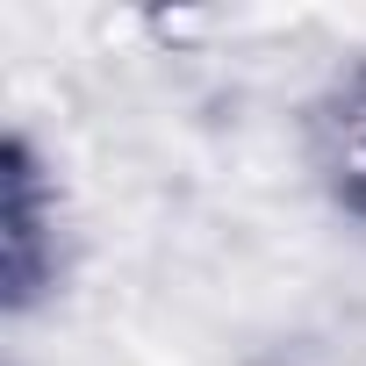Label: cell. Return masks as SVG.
I'll list each match as a JSON object with an SVG mask.
<instances>
[{"label": "cell", "instance_id": "1", "mask_svg": "<svg viewBox=\"0 0 366 366\" xmlns=\"http://www.w3.org/2000/svg\"><path fill=\"white\" fill-rule=\"evenodd\" d=\"M79 252L86 230L65 158L29 122H8V137H0V316H8V330L51 316L72 295Z\"/></svg>", "mask_w": 366, "mask_h": 366}, {"label": "cell", "instance_id": "2", "mask_svg": "<svg viewBox=\"0 0 366 366\" xmlns=\"http://www.w3.org/2000/svg\"><path fill=\"white\" fill-rule=\"evenodd\" d=\"M295 165L316 209L366 237V51L323 65V79L295 101Z\"/></svg>", "mask_w": 366, "mask_h": 366}]
</instances>
